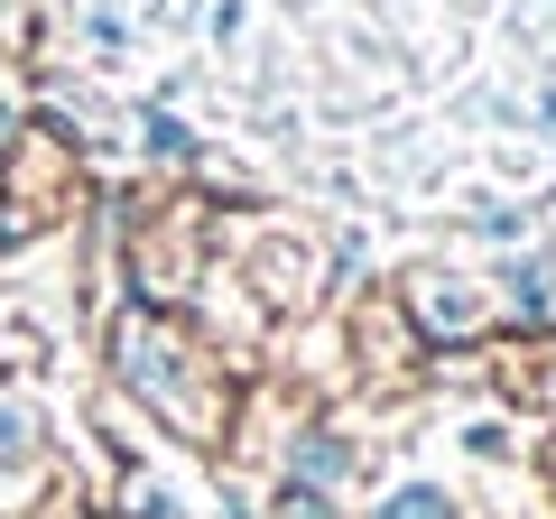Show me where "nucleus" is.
<instances>
[{"label":"nucleus","instance_id":"1","mask_svg":"<svg viewBox=\"0 0 556 519\" xmlns=\"http://www.w3.org/2000/svg\"><path fill=\"white\" fill-rule=\"evenodd\" d=\"M380 519H445V501H437V492H399Z\"/></svg>","mask_w":556,"mask_h":519}]
</instances>
